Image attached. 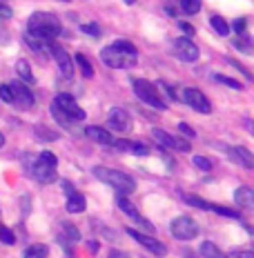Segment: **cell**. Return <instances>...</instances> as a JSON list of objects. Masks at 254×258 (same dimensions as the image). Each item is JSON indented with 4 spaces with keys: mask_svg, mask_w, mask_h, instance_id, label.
Masks as SVG:
<instances>
[{
    "mask_svg": "<svg viewBox=\"0 0 254 258\" xmlns=\"http://www.w3.org/2000/svg\"><path fill=\"white\" fill-rule=\"evenodd\" d=\"M170 229H172V236L178 240H192L198 236V225H196V220L190 216H176L172 220Z\"/></svg>",
    "mask_w": 254,
    "mask_h": 258,
    "instance_id": "8",
    "label": "cell"
},
{
    "mask_svg": "<svg viewBox=\"0 0 254 258\" xmlns=\"http://www.w3.org/2000/svg\"><path fill=\"white\" fill-rule=\"evenodd\" d=\"M178 132L185 134L187 138H194V129H192L190 125H187V122H178Z\"/></svg>",
    "mask_w": 254,
    "mask_h": 258,
    "instance_id": "40",
    "label": "cell"
},
{
    "mask_svg": "<svg viewBox=\"0 0 254 258\" xmlns=\"http://www.w3.org/2000/svg\"><path fill=\"white\" fill-rule=\"evenodd\" d=\"M47 254H49V247L36 243V245H31V247H27L23 258H47Z\"/></svg>",
    "mask_w": 254,
    "mask_h": 258,
    "instance_id": "23",
    "label": "cell"
},
{
    "mask_svg": "<svg viewBox=\"0 0 254 258\" xmlns=\"http://www.w3.org/2000/svg\"><path fill=\"white\" fill-rule=\"evenodd\" d=\"M12 87V94H14V105L23 107V109H29L31 105H34V94L29 91V87L23 83H14L9 85Z\"/></svg>",
    "mask_w": 254,
    "mask_h": 258,
    "instance_id": "16",
    "label": "cell"
},
{
    "mask_svg": "<svg viewBox=\"0 0 254 258\" xmlns=\"http://www.w3.org/2000/svg\"><path fill=\"white\" fill-rule=\"evenodd\" d=\"M52 116L58 125H63L65 129H72L74 122L85 120V109L76 105V98L72 94H58L52 103Z\"/></svg>",
    "mask_w": 254,
    "mask_h": 258,
    "instance_id": "3",
    "label": "cell"
},
{
    "mask_svg": "<svg viewBox=\"0 0 254 258\" xmlns=\"http://www.w3.org/2000/svg\"><path fill=\"white\" fill-rule=\"evenodd\" d=\"M0 98H3L5 103H14V94H12L9 85H0Z\"/></svg>",
    "mask_w": 254,
    "mask_h": 258,
    "instance_id": "35",
    "label": "cell"
},
{
    "mask_svg": "<svg viewBox=\"0 0 254 258\" xmlns=\"http://www.w3.org/2000/svg\"><path fill=\"white\" fill-rule=\"evenodd\" d=\"M87 249L89 251H98V243H96V240H91V243H87Z\"/></svg>",
    "mask_w": 254,
    "mask_h": 258,
    "instance_id": "44",
    "label": "cell"
},
{
    "mask_svg": "<svg viewBox=\"0 0 254 258\" xmlns=\"http://www.w3.org/2000/svg\"><path fill=\"white\" fill-rule=\"evenodd\" d=\"M0 240H3L5 245H14L16 243V236H14V232L9 227H3V225H0Z\"/></svg>",
    "mask_w": 254,
    "mask_h": 258,
    "instance_id": "32",
    "label": "cell"
},
{
    "mask_svg": "<svg viewBox=\"0 0 254 258\" xmlns=\"http://www.w3.org/2000/svg\"><path fill=\"white\" fill-rule=\"evenodd\" d=\"M178 100H183L185 105H190L194 111H198V114H212V105H210V100L205 98L201 94V89L196 87H185L181 91V96H178Z\"/></svg>",
    "mask_w": 254,
    "mask_h": 258,
    "instance_id": "7",
    "label": "cell"
},
{
    "mask_svg": "<svg viewBox=\"0 0 254 258\" xmlns=\"http://www.w3.org/2000/svg\"><path fill=\"white\" fill-rule=\"evenodd\" d=\"M61 34H63L61 20L49 12H36V14L29 16V20H27V36H31V38L52 42Z\"/></svg>",
    "mask_w": 254,
    "mask_h": 258,
    "instance_id": "2",
    "label": "cell"
},
{
    "mask_svg": "<svg viewBox=\"0 0 254 258\" xmlns=\"http://www.w3.org/2000/svg\"><path fill=\"white\" fill-rule=\"evenodd\" d=\"M16 72H18V76H20V80H23L25 85H31V83H34V74H31L29 62L23 60V58L16 62Z\"/></svg>",
    "mask_w": 254,
    "mask_h": 258,
    "instance_id": "21",
    "label": "cell"
},
{
    "mask_svg": "<svg viewBox=\"0 0 254 258\" xmlns=\"http://www.w3.org/2000/svg\"><path fill=\"white\" fill-rule=\"evenodd\" d=\"M23 165H25L27 174L34 176L38 182H45V185H49V182H56V167H52L49 163H45L40 156L25 154L23 156Z\"/></svg>",
    "mask_w": 254,
    "mask_h": 258,
    "instance_id": "5",
    "label": "cell"
},
{
    "mask_svg": "<svg viewBox=\"0 0 254 258\" xmlns=\"http://www.w3.org/2000/svg\"><path fill=\"white\" fill-rule=\"evenodd\" d=\"M132 85H134V94H136V98L140 103H145L147 107H154V109H167V103L163 100V96L156 91V85L147 83L143 78H136Z\"/></svg>",
    "mask_w": 254,
    "mask_h": 258,
    "instance_id": "6",
    "label": "cell"
},
{
    "mask_svg": "<svg viewBox=\"0 0 254 258\" xmlns=\"http://www.w3.org/2000/svg\"><path fill=\"white\" fill-rule=\"evenodd\" d=\"M152 136H154V141L159 143L161 147H165V149H176V152H190L192 149L187 141H181V138L170 136V134H165L163 129H154Z\"/></svg>",
    "mask_w": 254,
    "mask_h": 258,
    "instance_id": "12",
    "label": "cell"
},
{
    "mask_svg": "<svg viewBox=\"0 0 254 258\" xmlns=\"http://www.w3.org/2000/svg\"><path fill=\"white\" fill-rule=\"evenodd\" d=\"M12 16H14L12 7H9V5H5L3 0H0V18H3V20H7V18H12Z\"/></svg>",
    "mask_w": 254,
    "mask_h": 258,
    "instance_id": "39",
    "label": "cell"
},
{
    "mask_svg": "<svg viewBox=\"0 0 254 258\" xmlns=\"http://www.w3.org/2000/svg\"><path fill=\"white\" fill-rule=\"evenodd\" d=\"M214 80H216V83H223V85H228V87L236 89V91H241V89H243V85L239 83V80H234V78H228V76H223V74H216V76H214Z\"/></svg>",
    "mask_w": 254,
    "mask_h": 258,
    "instance_id": "30",
    "label": "cell"
},
{
    "mask_svg": "<svg viewBox=\"0 0 254 258\" xmlns=\"http://www.w3.org/2000/svg\"><path fill=\"white\" fill-rule=\"evenodd\" d=\"M223 149H225V154L230 156L232 163L241 165V167H245V169L254 167V156L250 154V149H245V147H223Z\"/></svg>",
    "mask_w": 254,
    "mask_h": 258,
    "instance_id": "15",
    "label": "cell"
},
{
    "mask_svg": "<svg viewBox=\"0 0 254 258\" xmlns=\"http://www.w3.org/2000/svg\"><path fill=\"white\" fill-rule=\"evenodd\" d=\"M181 12L183 14H187V16H194V14H198L201 12V7H203V3L201 0H181Z\"/></svg>",
    "mask_w": 254,
    "mask_h": 258,
    "instance_id": "24",
    "label": "cell"
},
{
    "mask_svg": "<svg viewBox=\"0 0 254 258\" xmlns=\"http://www.w3.org/2000/svg\"><path fill=\"white\" fill-rule=\"evenodd\" d=\"M210 25H212V29H214L219 36H228V34H230V25L225 23L221 16H212V18H210Z\"/></svg>",
    "mask_w": 254,
    "mask_h": 258,
    "instance_id": "25",
    "label": "cell"
},
{
    "mask_svg": "<svg viewBox=\"0 0 254 258\" xmlns=\"http://www.w3.org/2000/svg\"><path fill=\"white\" fill-rule=\"evenodd\" d=\"M185 258H196V256H194V251H185Z\"/></svg>",
    "mask_w": 254,
    "mask_h": 258,
    "instance_id": "45",
    "label": "cell"
},
{
    "mask_svg": "<svg viewBox=\"0 0 254 258\" xmlns=\"http://www.w3.org/2000/svg\"><path fill=\"white\" fill-rule=\"evenodd\" d=\"M25 42H27V47H31L38 56H42V58L49 56V42L47 40H38V38H31V36H25Z\"/></svg>",
    "mask_w": 254,
    "mask_h": 258,
    "instance_id": "20",
    "label": "cell"
},
{
    "mask_svg": "<svg viewBox=\"0 0 254 258\" xmlns=\"http://www.w3.org/2000/svg\"><path fill=\"white\" fill-rule=\"evenodd\" d=\"M107 258H129V254H125V251H121V249H112Z\"/></svg>",
    "mask_w": 254,
    "mask_h": 258,
    "instance_id": "43",
    "label": "cell"
},
{
    "mask_svg": "<svg viewBox=\"0 0 254 258\" xmlns=\"http://www.w3.org/2000/svg\"><path fill=\"white\" fill-rule=\"evenodd\" d=\"M100 60L105 67L112 69H129L138 60V49L129 40H116L100 49Z\"/></svg>",
    "mask_w": 254,
    "mask_h": 258,
    "instance_id": "1",
    "label": "cell"
},
{
    "mask_svg": "<svg viewBox=\"0 0 254 258\" xmlns=\"http://www.w3.org/2000/svg\"><path fill=\"white\" fill-rule=\"evenodd\" d=\"M85 134H87V138H91V141L98 143V145H112V143H114L110 129H103V127H94V125H91V127L85 129Z\"/></svg>",
    "mask_w": 254,
    "mask_h": 258,
    "instance_id": "18",
    "label": "cell"
},
{
    "mask_svg": "<svg viewBox=\"0 0 254 258\" xmlns=\"http://www.w3.org/2000/svg\"><path fill=\"white\" fill-rule=\"evenodd\" d=\"M208 209L210 212H214V214H221V216H225V218H239V214H236L234 209H230V207H221V205H212V203H208Z\"/></svg>",
    "mask_w": 254,
    "mask_h": 258,
    "instance_id": "29",
    "label": "cell"
},
{
    "mask_svg": "<svg viewBox=\"0 0 254 258\" xmlns=\"http://www.w3.org/2000/svg\"><path fill=\"white\" fill-rule=\"evenodd\" d=\"M178 27H181V31H183V34L194 36V27H192V25H187V23H178Z\"/></svg>",
    "mask_w": 254,
    "mask_h": 258,
    "instance_id": "42",
    "label": "cell"
},
{
    "mask_svg": "<svg viewBox=\"0 0 254 258\" xmlns=\"http://www.w3.org/2000/svg\"><path fill=\"white\" fill-rule=\"evenodd\" d=\"M65 207H67L69 214H83L85 209H87V201H85L83 194L74 189V191L67 194V205H65Z\"/></svg>",
    "mask_w": 254,
    "mask_h": 258,
    "instance_id": "17",
    "label": "cell"
},
{
    "mask_svg": "<svg viewBox=\"0 0 254 258\" xmlns=\"http://www.w3.org/2000/svg\"><path fill=\"white\" fill-rule=\"evenodd\" d=\"M74 60H76V64L80 67V72H83V76H85V78H91V76H94V69H91L89 60L83 56V53H76V56H74Z\"/></svg>",
    "mask_w": 254,
    "mask_h": 258,
    "instance_id": "26",
    "label": "cell"
},
{
    "mask_svg": "<svg viewBox=\"0 0 254 258\" xmlns=\"http://www.w3.org/2000/svg\"><path fill=\"white\" fill-rule=\"evenodd\" d=\"M94 176L100 182H105V185L114 187L118 194H125V196L136 189L134 178L127 174H123V171H116V169H110V167H94Z\"/></svg>",
    "mask_w": 254,
    "mask_h": 258,
    "instance_id": "4",
    "label": "cell"
},
{
    "mask_svg": "<svg viewBox=\"0 0 254 258\" xmlns=\"http://www.w3.org/2000/svg\"><path fill=\"white\" fill-rule=\"evenodd\" d=\"M3 145H5V136H3V134H0V147H3Z\"/></svg>",
    "mask_w": 254,
    "mask_h": 258,
    "instance_id": "46",
    "label": "cell"
},
{
    "mask_svg": "<svg viewBox=\"0 0 254 258\" xmlns=\"http://www.w3.org/2000/svg\"><path fill=\"white\" fill-rule=\"evenodd\" d=\"M3 3H5V0H3Z\"/></svg>",
    "mask_w": 254,
    "mask_h": 258,
    "instance_id": "49",
    "label": "cell"
},
{
    "mask_svg": "<svg viewBox=\"0 0 254 258\" xmlns=\"http://www.w3.org/2000/svg\"><path fill=\"white\" fill-rule=\"evenodd\" d=\"M192 163L196 165V167L201 169V171H210V169H212V160H210V158H205V156H194V158H192Z\"/></svg>",
    "mask_w": 254,
    "mask_h": 258,
    "instance_id": "31",
    "label": "cell"
},
{
    "mask_svg": "<svg viewBox=\"0 0 254 258\" xmlns=\"http://www.w3.org/2000/svg\"><path fill=\"white\" fill-rule=\"evenodd\" d=\"M107 127L112 129V132H129V127H132V118L125 109H121V107H112L110 114H107Z\"/></svg>",
    "mask_w": 254,
    "mask_h": 258,
    "instance_id": "11",
    "label": "cell"
},
{
    "mask_svg": "<svg viewBox=\"0 0 254 258\" xmlns=\"http://www.w3.org/2000/svg\"><path fill=\"white\" fill-rule=\"evenodd\" d=\"M36 136H38V138H45V141H54V138H56V134H54V132H47V127H38V129H36Z\"/></svg>",
    "mask_w": 254,
    "mask_h": 258,
    "instance_id": "37",
    "label": "cell"
},
{
    "mask_svg": "<svg viewBox=\"0 0 254 258\" xmlns=\"http://www.w3.org/2000/svg\"><path fill=\"white\" fill-rule=\"evenodd\" d=\"M228 258H254L252 251H232V254H228Z\"/></svg>",
    "mask_w": 254,
    "mask_h": 258,
    "instance_id": "41",
    "label": "cell"
},
{
    "mask_svg": "<svg viewBox=\"0 0 254 258\" xmlns=\"http://www.w3.org/2000/svg\"><path fill=\"white\" fill-rule=\"evenodd\" d=\"M201 256L203 258H228V254H223V251L219 249L214 243H210V240H205V243H201Z\"/></svg>",
    "mask_w": 254,
    "mask_h": 258,
    "instance_id": "22",
    "label": "cell"
},
{
    "mask_svg": "<svg viewBox=\"0 0 254 258\" xmlns=\"http://www.w3.org/2000/svg\"><path fill=\"white\" fill-rule=\"evenodd\" d=\"M63 232H65V245H67V247H69V243H76V240L80 238L78 229L74 227V225H69V223L63 225Z\"/></svg>",
    "mask_w": 254,
    "mask_h": 258,
    "instance_id": "28",
    "label": "cell"
},
{
    "mask_svg": "<svg viewBox=\"0 0 254 258\" xmlns=\"http://www.w3.org/2000/svg\"><path fill=\"white\" fill-rule=\"evenodd\" d=\"M116 203H118V207H121V212H123V214H127V216L132 218V220L138 225L140 229H143V234H154V225L149 223L147 218H143V216H140V212H138L136 207H134V203L129 201V198L125 196V194H118Z\"/></svg>",
    "mask_w": 254,
    "mask_h": 258,
    "instance_id": "9",
    "label": "cell"
},
{
    "mask_svg": "<svg viewBox=\"0 0 254 258\" xmlns=\"http://www.w3.org/2000/svg\"><path fill=\"white\" fill-rule=\"evenodd\" d=\"M232 29H234L236 36H247L245 29H247V18H236L234 23H232Z\"/></svg>",
    "mask_w": 254,
    "mask_h": 258,
    "instance_id": "33",
    "label": "cell"
},
{
    "mask_svg": "<svg viewBox=\"0 0 254 258\" xmlns=\"http://www.w3.org/2000/svg\"><path fill=\"white\" fill-rule=\"evenodd\" d=\"M125 232L132 236L134 240H136L138 245H143L147 251H152L154 256H165L167 254V247L163 243H159V240L154 238V236H147V234H143V232H138V229H132V227H127Z\"/></svg>",
    "mask_w": 254,
    "mask_h": 258,
    "instance_id": "10",
    "label": "cell"
},
{
    "mask_svg": "<svg viewBox=\"0 0 254 258\" xmlns=\"http://www.w3.org/2000/svg\"><path fill=\"white\" fill-rule=\"evenodd\" d=\"M80 31H83V34H89V36H100V27L98 25H80Z\"/></svg>",
    "mask_w": 254,
    "mask_h": 258,
    "instance_id": "36",
    "label": "cell"
},
{
    "mask_svg": "<svg viewBox=\"0 0 254 258\" xmlns=\"http://www.w3.org/2000/svg\"><path fill=\"white\" fill-rule=\"evenodd\" d=\"M234 203L241 209H252L254 207V191L250 187H239V189L234 191Z\"/></svg>",
    "mask_w": 254,
    "mask_h": 258,
    "instance_id": "19",
    "label": "cell"
},
{
    "mask_svg": "<svg viewBox=\"0 0 254 258\" xmlns=\"http://www.w3.org/2000/svg\"><path fill=\"white\" fill-rule=\"evenodd\" d=\"M125 3H127V5H134V3H136V0H125Z\"/></svg>",
    "mask_w": 254,
    "mask_h": 258,
    "instance_id": "47",
    "label": "cell"
},
{
    "mask_svg": "<svg viewBox=\"0 0 254 258\" xmlns=\"http://www.w3.org/2000/svg\"><path fill=\"white\" fill-rule=\"evenodd\" d=\"M49 51L54 53V58H56L58 69H61L63 78H65V80H72V76H74V60L69 58V53L65 51L63 47H56V45H52Z\"/></svg>",
    "mask_w": 254,
    "mask_h": 258,
    "instance_id": "14",
    "label": "cell"
},
{
    "mask_svg": "<svg viewBox=\"0 0 254 258\" xmlns=\"http://www.w3.org/2000/svg\"><path fill=\"white\" fill-rule=\"evenodd\" d=\"M63 3H69V0H63Z\"/></svg>",
    "mask_w": 254,
    "mask_h": 258,
    "instance_id": "48",
    "label": "cell"
},
{
    "mask_svg": "<svg viewBox=\"0 0 254 258\" xmlns=\"http://www.w3.org/2000/svg\"><path fill=\"white\" fill-rule=\"evenodd\" d=\"M183 203H187L190 207H196V209H208V201H203V198L194 196V194H181Z\"/></svg>",
    "mask_w": 254,
    "mask_h": 258,
    "instance_id": "27",
    "label": "cell"
},
{
    "mask_svg": "<svg viewBox=\"0 0 254 258\" xmlns=\"http://www.w3.org/2000/svg\"><path fill=\"white\" fill-rule=\"evenodd\" d=\"M174 51H176V56L181 58V60H185V62L198 60V47L194 45L190 38H185V36L174 40Z\"/></svg>",
    "mask_w": 254,
    "mask_h": 258,
    "instance_id": "13",
    "label": "cell"
},
{
    "mask_svg": "<svg viewBox=\"0 0 254 258\" xmlns=\"http://www.w3.org/2000/svg\"><path fill=\"white\" fill-rule=\"evenodd\" d=\"M38 156H40L42 160H45V163H49L52 167H56V165H58V158H56V156H54L52 152H40Z\"/></svg>",
    "mask_w": 254,
    "mask_h": 258,
    "instance_id": "38",
    "label": "cell"
},
{
    "mask_svg": "<svg viewBox=\"0 0 254 258\" xmlns=\"http://www.w3.org/2000/svg\"><path fill=\"white\" fill-rule=\"evenodd\" d=\"M129 154H136V156H147L149 154V147H145V145L140 143H129Z\"/></svg>",
    "mask_w": 254,
    "mask_h": 258,
    "instance_id": "34",
    "label": "cell"
}]
</instances>
